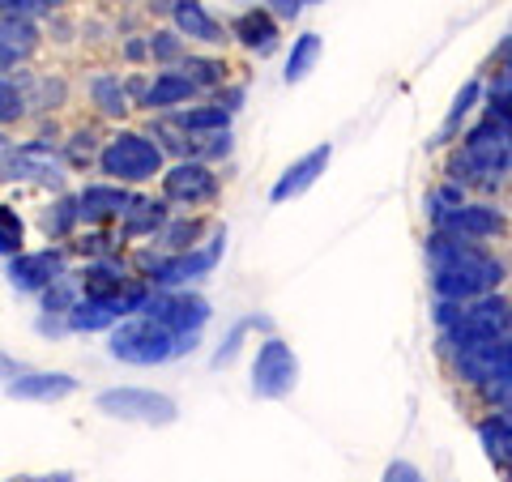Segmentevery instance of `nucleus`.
<instances>
[{"instance_id": "1", "label": "nucleus", "mask_w": 512, "mask_h": 482, "mask_svg": "<svg viewBox=\"0 0 512 482\" xmlns=\"http://www.w3.org/2000/svg\"><path fill=\"white\" fill-rule=\"evenodd\" d=\"M427 265H431V291L448 303H474L483 295H495L504 282V261L483 244H461L431 231L427 239Z\"/></svg>"}, {"instance_id": "2", "label": "nucleus", "mask_w": 512, "mask_h": 482, "mask_svg": "<svg viewBox=\"0 0 512 482\" xmlns=\"http://www.w3.org/2000/svg\"><path fill=\"white\" fill-rule=\"evenodd\" d=\"M448 175H453V184H478V188H495L512 175V133L500 124V120H483L474 124L466 137H461V150L453 154V163H448Z\"/></svg>"}, {"instance_id": "3", "label": "nucleus", "mask_w": 512, "mask_h": 482, "mask_svg": "<svg viewBox=\"0 0 512 482\" xmlns=\"http://www.w3.org/2000/svg\"><path fill=\"white\" fill-rule=\"evenodd\" d=\"M107 350H111V359L133 363V367H163L171 359L192 355V350H197V337L171 333L150 316H128L124 325L111 329Z\"/></svg>"}, {"instance_id": "4", "label": "nucleus", "mask_w": 512, "mask_h": 482, "mask_svg": "<svg viewBox=\"0 0 512 482\" xmlns=\"http://www.w3.org/2000/svg\"><path fill=\"white\" fill-rule=\"evenodd\" d=\"M163 167H167L163 146L146 133H133V128L111 133L99 150V171L120 188L124 184H150L154 175H163Z\"/></svg>"}, {"instance_id": "5", "label": "nucleus", "mask_w": 512, "mask_h": 482, "mask_svg": "<svg viewBox=\"0 0 512 482\" xmlns=\"http://www.w3.org/2000/svg\"><path fill=\"white\" fill-rule=\"evenodd\" d=\"M500 337H512V303L495 291V295H483L474 303H461V316L440 333V350L453 355V350L500 342Z\"/></svg>"}, {"instance_id": "6", "label": "nucleus", "mask_w": 512, "mask_h": 482, "mask_svg": "<svg viewBox=\"0 0 512 482\" xmlns=\"http://www.w3.org/2000/svg\"><path fill=\"white\" fill-rule=\"evenodd\" d=\"M94 410L120 423H141V427H171L180 419L175 397L158 389H137V384H120V389H103L94 397Z\"/></svg>"}, {"instance_id": "7", "label": "nucleus", "mask_w": 512, "mask_h": 482, "mask_svg": "<svg viewBox=\"0 0 512 482\" xmlns=\"http://www.w3.org/2000/svg\"><path fill=\"white\" fill-rule=\"evenodd\" d=\"M299 384V355L291 350V342L282 337H265L252 355V393L261 401H282L291 397Z\"/></svg>"}, {"instance_id": "8", "label": "nucleus", "mask_w": 512, "mask_h": 482, "mask_svg": "<svg viewBox=\"0 0 512 482\" xmlns=\"http://www.w3.org/2000/svg\"><path fill=\"white\" fill-rule=\"evenodd\" d=\"M222 252H227V227H214L197 248L167 256L163 269L150 278V286H154V291H188V282L214 273V265L222 261Z\"/></svg>"}, {"instance_id": "9", "label": "nucleus", "mask_w": 512, "mask_h": 482, "mask_svg": "<svg viewBox=\"0 0 512 482\" xmlns=\"http://www.w3.org/2000/svg\"><path fill=\"white\" fill-rule=\"evenodd\" d=\"M137 316H150V320H158L163 329L180 333V337H201V329L210 325L214 308H210V299H201L192 291H150L146 308H141Z\"/></svg>"}, {"instance_id": "10", "label": "nucleus", "mask_w": 512, "mask_h": 482, "mask_svg": "<svg viewBox=\"0 0 512 482\" xmlns=\"http://www.w3.org/2000/svg\"><path fill=\"white\" fill-rule=\"evenodd\" d=\"M431 227H436V235L461 239V244H483V239H495L508 231V218H504V210H495L487 201H466V205H457V210L440 214Z\"/></svg>"}, {"instance_id": "11", "label": "nucleus", "mask_w": 512, "mask_h": 482, "mask_svg": "<svg viewBox=\"0 0 512 482\" xmlns=\"http://www.w3.org/2000/svg\"><path fill=\"white\" fill-rule=\"evenodd\" d=\"M0 180L9 184H47V188H60L64 184V163L43 146V141H26V146L9 150L0 158Z\"/></svg>"}, {"instance_id": "12", "label": "nucleus", "mask_w": 512, "mask_h": 482, "mask_svg": "<svg viewBox=\"0 0 512 482\" xmlns=\"http://www.w3.org/2000/svg\"><path fill=\"white\" fill-rule=\"evenodd\" d=\"M218 197V175L201 158H180L163 171V201L171 205H210Z\"/></svg>"}, {"instance_id": "13", "label": "nucleus", "mask_w": 512, "mask_h": 482, "mask_svg": "<svg viewBox=\"0 0 512 482\" xmlns=\"http://www.w3.org/2000/svg\"><path fill=\"white\" fill-rule=\"evenodd\" d=\"M64 248H39V252H22L9 261V286L22 295H43L52 282L64 278Z\"/></svg>"}, {"instance_id": "14", "label": "nucleus", "mask_w": 512, "mask_h": 482, "mask_svg": "<svg viewBox=\"0 0 512 482\" xmlns=\"http://www.w3.org/2000/svg\"><path fill=\"white\" fill-rule=\"evenodd\" d=\"M329 163H333V146L329 141H320V146H312L303 158H295L291 167H286L278 180H274V188H269V201L274 205H286V201H295V197H303L320 175L329 171Z\"/></svg>"}, {"instance_id": "15", "label": "nucleus", "mask_w": 512, "mask_h": 482, "mask_svg": "<svg viewBox=\"0 0 512 482\" xmlns=\"http://www.w3.org/2000/svg\"><path fill=\"white\" fill-rule=\"evenodd\" d=\"M77 389H82V384H77V376H69V372H22L18 380L5 384L9 397H18V401H43V406L73 397Z\"/></svg>"}, {"instance_id": "16", "label": "nucleus", "mask_w": 512, "mask_h": 482, "mask_svg": "<svg viewBox=\"0 0 512 482\" xmlns=\"http://www.w3.org/2000/svg\"><path fill=\"white\" fill-rule=\"evenodd\" d=\"M133 205V192L120 184H86L77 192V210L82 222H107V218H124V210Z\"/></svg>"}, {"instance_id": "17", "label": "nucleus", "mask_w": 512, "mask_h": 482, "mask_svg": "<svg viewBox=\"0 0 512 482\" xmlns=\"http://www.w3.org/2000/svg\"><path fill=\"white\" fill-rule=\"evenodd\" d=\"M231 39L256 56H269L278 47V22L269 18V9H244L231 22Z\"/></svg>"}, {"instance_id": "18", "label": "nucleus", "mask_w": 512, "mask_h": 482, "mask_svg": "<svg viewBox=\"0 0 512 482\" xmlns=\"http://www.w3.org/2000/svg\"><path fill=\"white\" fill-rule=\"evenodd\" d=\"M171 22H175V30H180V35L197 39V43H205V47H222V43H227V30H222V26L210 18V9L197 5V0H175V5H171Z\"/></svg>"}, {"instance_id": "19", "label": "nucleus", "mask_w": 512, "mask_h": 482, "mask_svg": "<svg viewBox=\"0 0 512 482\" xmlns=\"http://www.w3.org/2000/svg\"><path fill=\"white\" fill-rule=\"evenodd\" d=\"M192 94H197V86H192L180 69H163L146 90H141V103H146L150 111H167V107L188 103Z\"/></svg>"}, {"instance_id": "20", "label": "nucleus", "mask_w": 512, "mask_h": 482, "mask_svg": "<svg viewBox=\"0 0 512 482\" xmlns=\"http://www.w3.org/2000/svg\"><path fill=\"white\" fill-rule=\"evenodd\" d=\"M39 47V30L35 22H22V18H9V13H0V64H18L26 60L30 52Z\"/></svg>"}, {"instance_id": "21", "label": "nucleus", "mask_w": 512, "mask_h": 482, "mask_svg": "<svg viewBox=\"0 0 512 482\" xmlns=\"http://www.w3.org/2000/svg\"><path fill=\"white\" fill-rule=\"evenodd\" d=\"M478 440H483L487 457L508 474L512 470V414H491L478 423Z\"/></svg>"}, {"instance_id": "22", "label": "nucleus", "mask_w": 512, "mask_h": 482, "mask_svg": "<svg viewBox=\"0 0 512 482\" xmlns=\"http://www.w3.org/2000/svg\"><path fill=\"white\" fill-rule=\"evenodd\" d=\"M124 227L120 235L124 239H141V235H154L158 227L167 222V201H146V197H133V205L124 210Z\"/></svg>"}, {"instance_id": "23", "label": "nucleus", "mask_w": 512, "mask_h": 482, "mask_svg": "<svg viewBox=\"0 0 512 482\" xmlns=\"http://www.w3.org/2000/svg\"><path fill=\"white\" fill-rule=\"evenodd\" d=\"M320 60V35L316 30H303V35L291 43V52H286V86H299L303 77L312 73V64Z\"/></svg>"}, {"instance_id": "24", "label": "nucleus", "mask_w": 512, "mask_h": 482, "mask_svg": "<svg viewBox=\"0 0 512 482\" xmlns=\"http://www.w3.org/2000/svg\"><path fill=\"white\" fill-rule=\"evenodd\" d=\"M478 99H483V82L474 77V82H466V86L457 90V99H453V107H448V116H444V124H440V133H436V141H431V146H444V141L461 128V120H466L470 111L478 107Z\"/></svg>"}, {"instance_id": "25", "label": "nucleus", "mask_w": 512, "mask_h": 482, "mask_svg": "<svg viewBox=\"0 0 512 482\" xmlns=\"http://www.w3.org/2000/svg\"><path fill=\"white\" fill-rule=\"evenodd\" d=\"M252 329H261L265 337H274V320H269V316H244V320H235L231 333H227V342L218 346L214 367H227V363H235V355H239V342H244V337H248Z\"/></svg>"}, {"instance_id": "26", "label": "nucleus", "mask_w": 512, "mask_h": 482, "mask_svg": "<svg viewBox=\"0 0 512 482\" xmlns=\"http://www.w3.org/2000/svg\"><path fill=\"white\" fill-rule=\"evenodd\" d=\"M175 124H180L184 133H210V137H218V133H227V124H231V111L214 103V107L180 111V116H175Z\"/></svg>"}, {"instance_id": "27", "label": "nucleus", "mask_w": 512, "mask_h": 482, "mask_svg": "<svg viewBox=\"0 0 512 482\" xmlns=\"http://www.w3.org/2000/svg\"><path fill=\"white\" fill-rule=\"evenodd\" d=\"M180 73L188 77L192 86H218V82H227V60H205V56H184L180 60Z\"/></svg>"}, {"instance_id": "28", "label": "nucleus", "mask_w": 512, "mask_h": 482, "mask_svg": "<svg viewBox=\"0 0 512 482\" xmlns=\"http://www.w3.org/2000/svg\"><path fill=\"white\" fill-rule=\"evenodd\" d=\"M90 94H94V103H99V111H107V116H124L128 111V90L120 77H94L90 82Z\"/></svg>"}, {"instance_id": "29", "label": "nucleus", "mask_w": 512, "mask_h": 482, "mask_svg": "<svg viewBox=\"0 0 512 482\" xmlns=\"http://www.w3.org/2000/svg\"><path fill=\"white\" fill-rule=\"evenodd\" d=\"M77 222H82V210H77V197H60L56 205H47V214H43V231L52 235V239H64Z\"/></svg>"}, {"instance_id": "30", "label": "nucleus", "mask_w": 512, "mask_h": 482, "mask_svg": "<svg viewBox=\"0 0 512 482\" xmlns=\"http://www.w3.org/2000/svg\"><path fill=\"white\" fill-rule=\"evenodd\" d=\"M22 239H26V222H22V214L13 210V205H0V256H22L26 248H22Z\"/></svg>"}, {"instance_id": "31", "label": "nucleus", "mask_w": 512, "mask_h": 482, "mask_svg": "<svg viewBox=\"0 0 512 482\" xmlns=\"http://www.w3.org/2000/svg\"><path fill=\"white\" fill-rule=\"evenodd\" d=\"M457 205H466V188L453 184V180L427 192V218H431V222H436L440 214H448V210H457Z\"/></svg>"}, {"instance_id": "32", "label": "nucleus", "mask_w": 512, "mask_h": 482, "mask_svg": "<svg viewBox=\"0 0 512 482\" xmlns=\"http://www.w3.org/2000/svg\"><path fill=\"white\" fill-rule=\"evenodd\" d=\"M146 47H150V56L163 60V64L184 60V39H180V30H154V35L146 39Z\"/></svg>"}, {"instance_id": "33", "label": "nucleus", "mask_w": 512, "mask_h": 482, "mask_svg": "<svg viewBox=\"0 0 512 482\" xmlns=\"http://www.w3.org/2000/svg\"><path fill=\"white\" fill-rule=\"evenodd\" d=\"M22 90L18 86H13L9 82V77H0V124H13V120H18L22 116Z\"/></svg>"}, {"instance_id": "34", "label": "nucleus", "mask_w": 512, "mask_h": 482, "mask_svg": "<svg viewBox=\"0 0 512 482\" xmlns=\"http://www.w3.org/2000/svg\"><path fill=\"white\" fill-rule=\"evenodd\" d=\"M197 231H201L197 222H175V227H167V235H163V248H171V256L197 248V244H188V239H197Z\"/></svg>"}, {"instance_id": "35", "label": "nucleus", "mask_w": 512, "mask_h": 482, "mask_svg": "<svg viewBox=\"0 0 512 482\" xmlns=\"http://www.w3.org/2000/svg\"><path fill=\"white\" fill-rule=\"evenodd\" d=\"M380 482H427L419 465H410V461H389L384 465V478Z\"/></svg>"}, {"instance_id": "36", "label": "nucleus", "mask_w": 512, "mask_h": 482, "mask_svg": "<svg viewBox=\"0 0 512 482\" xmlns=\"http://www.w3.org/2000/svg\"><path fill=\"white\" fill-rule=\"evenodd\" d=\"M299 13H303V0H274L269 18H274V22H295Z\"/></svg>"}, {"instance_id": "37", "label": "nucleus", "mask_w": 512, "mask_h": 482, "mask_svg": "<svg viewBox=\"0 0 512 482\" xmlns=\"http://www.w3.org/2000/svg\"><path fill=\"white\" fill-rule=\"evenodd\" d=\"M5 482H77L73 470H56V474H13Z\"/></svg>"}, {"instance_id": "38", "label": "nucleus", "mask_w": 512, "mask_h": 482, "mask_svg": "<svg viewBox=\"0 0 512 482\" xmlns=\"http://www.w3.org/2000/svg\"><path fill=\"white\" fill-rule=\"evenodd\" d=\"M9 150H13V146H9V141H5V137H0V158H5Z\"/></svg>"}, {"instance_id": "39", "label": "nucleus", "mask_w": 512, "mask_h": 482, "mask_svg": "<svg viewBox=\"0 0 512 482\" xmlns=\"http://www.w3.org/2000/svg\"><path fill=\"white\" fill-rule=\"evenodd\" d=\"M0 73H5V64H0Z\"/></svg>"}, {"instance_id": "40", "label": "nucleus", "mask_w": 512, "mask_h": 482, "mask_svg": "<svg viewBox=\"0 0 512 482\" xmlns=\"http://www.w3.org/2000/svg\"><path fill=\"white\" fill-rule=\"evenodd\" d=\"M508 478H512V470H508Z\"/></svg>"}]
</instances>
